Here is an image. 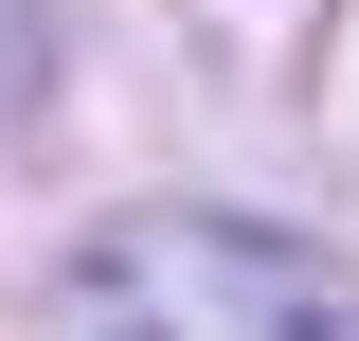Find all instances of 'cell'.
<instances>
[{"label":"cell","mask_w":359,"mask_h":341,"mask_svg":"<svg viewBox=\"0 0 359 341\" xmlns=\"http://www.w3.org/2000/svg\"><path fill=\"white\" fill-rule=\"evenodd\" d=\"M36 341H341V269L306 234H269V215L162 198V215H108L72 252Z\"/></svg>","instance_id":"obj_1"}]
</instances>
